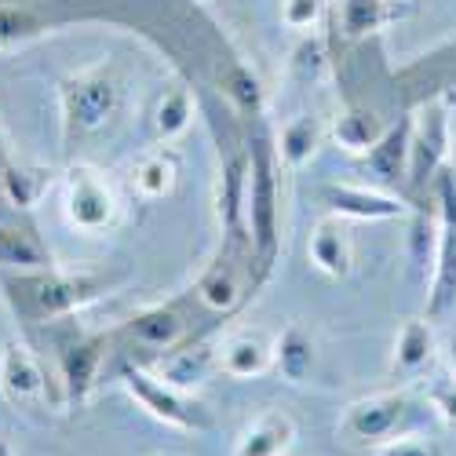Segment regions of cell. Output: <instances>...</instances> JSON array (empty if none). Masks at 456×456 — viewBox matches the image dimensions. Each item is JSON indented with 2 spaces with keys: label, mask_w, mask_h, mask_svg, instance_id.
<instances>
[{
  "label": "cell",
  "mask_w": 456,
  "mask_h": 456,
  "mask_svg": "<svg viewBox=\"0 0 456 456\" xmlns=\"http://www.w3.org/2000/svg\"><path fill=\"white\" fill-rule=\"evenodd\" d=\"M278 146L271 139L256 135L248 150V205H245V226L256 256V278L259 285L274 271V259L281 248V183H278Z\"/></svg>",
  "instance_id": "6da1fadb"
},
{
  "label": "cell",
  "mask_w": 456,
  "mask_h": 456,
  "mask_svg": "<svg viewBox=\"0 0 456 456\" xmlns=\"http://www.w3.org/2000/svg\"><path fill=\"white\" fill-rule=\"evenodd\" d=\"M125 81L110 62H99L92 69H81L59 85L62 102V125L66 135H99L121 110Z\"/></svg>",
  "instance_id": "7a4b0ae2"
},
{
  "label": "cell",
  "mask_w": 456,
  "mask_h": 456,
  "mask_svg": "<svg viewBox=\"0 0 456 456\" xmlns=\"http://www.w3.org/2000/svg\"><path fill=\"white\" fill-rule=\"evenodd\" d=\"M8 296L15 303V311L45 322V318H62L88 307L92 299L102 296L106 281L95 274H52V271H37L22 281H8Z\"/></svg>",
  "instance_id": "3957f363"
},
{
  "label": "cell",
  "mask_w": 456,
  "mask_h": 456,
  "mask_svg": "<svg viewBox=\"0 0 456 456\" xmlns=\"http://www.w3.org/2000/svg\"><path fill=\"white\" fill-rule=\"evenodd\" d=\"M121 384H125L128 398L146 416H154L158 424L175 428V431H186V435L212 431V412L205 409V402L194 398V391H179V387L168 384V379H161L158 372H146L139 365L121 372Z\"/></svg>",
  "instance_id": "277c9868"
},
{
  "label": "cell",
  "mask_w": 456,
  "mask_h": 456,
  "mask_svg": "<svg viewBox=\"0 0 456 456\" xmlns=\"http://www.w3.org/2000/svg\"><path fill=\"white\" fill-rule=\"evenodd\" d=\"M62 216L73 231L102 234L121 219V198L102 168L95 165H69L62 179Z\"/></svg>",
  "instance_id": "5b68a950"
},
{
  "label": "cell",
  "mask_w": 456,
  "mask_h": 456,
  "mask_svg": "<svg viewBox=\"0 0 456 456\" xmlns=\"http://www.w3.org/2000/svg\"><path fill=\"white\" fill-rule=\"evenodd\" d=\"M438 198V252L428 289V322L438 325L456 311V168H442L435 179Z\"/></svg>",
  "instance_id": "8992f818"
},
{
  "label": "cell",
  "mask_w": 456,
  "mask_h": 456,
  "mask_svg": "<svg viewBox=\"0 0 456 456\" xmlns=\"http://www.w3.org/2000/svg\"><path fill=\"white\" fill-rule=\"evenodd\" d=\"M416 420V402L405 391H379L369 398H358L344 409L339 420V435L354 445H384L398 435H409Z\"/></svg>",
  "instance_id": "52a82bcc"
},
{
  "label": "cell",
  "mask_w": 456,
  "mask_h": 456,
  "mask_svg": "<svg viewBox=\"0 0 456 456\" xmlns=\"http://www.w3.org/2000/svg\"><path fill=\"white\" fill-rule=\"evenodd\" d=\"M452 161V121L442 102L420 106L412 113V146H409V190L412 198H420L428 186H435L438 172Z\"/></svg>",
  "instance_id": "ba28073f"
},
{
  "label": "cell",
  "mask_w": 456,
  "mask_h": 456,
  "mask_svg": "<svg viewBox=\"0 0 456 456\" xmlns=\"http://www.w3.org/2000/svg\"><path fill=\"white\" fill-rule=\"evenodd\" d=\"M245 285L256 289V256H252V241L248 234H223V252L216 256V263L205 271L198 292L212 311H234L245 299Z\"/></svg>",
  "instance_id": "9c48e42d"
},
{
  "label": "cell",
  "mask_w": 456,
  "mask_h": 456,
  "mask_svg": "<svg viewBox=\"0 0 456 456\" xmlns=\"http://www.w3.org/2000/svg\"><path fill=\"white\" fill-rule=\"evenodd\" d=\"M318 201L325 205L329 216L336 219H358V223H384V219H402L409 205L384 190L369 186H351V183H322Z\"/></svg>",
  "instance_id": "30bf717a"
},
{
  "label": "cell",
  "mask_w": 456,
  "mask_h": 456,
  "mask_svg": "<svg viewBox=\"0 0 456 456\" xmlns=\"http://www.w3.org/2000/svg\"><path fill=\"white\" fill-rule=\"evenodd\" d=\"M0 391L15 405H33L48 395V372L26 344H8L0 351Z\"/></svg>",
  "instance_id": "8fae6325"
},
{
  "label": "cell",
  "mask_w": 456,
  "mask_h": 456,
  "mask_svg": "<svg viewBox=\"0 0 456 456\" xmlns=\"http://www.w3.org/2000/svg\"><path fill=\"white\" fill-rule=\"evenodd\" d=\"M219 369L234 379H256L274 369V339L263 329H238L219 344Z\"/></svg>",
  "instance_id": "7c38bea8"
},
{
  "label": "cell",
  "mask_w": 456,
  "mask_h": 456,
  "mask_svg": "<svg viewBox=\"0 0 456 456\" xmlns=\"http://www.w3.org/2000/svg\"><path fill=\"white\" fill-rule=\"evenodd\" d=\"M438 358V336L428 318H409L398 336H395V351H391V372L398 379H416L424 376Z\"/></svg>",
  "instance_id": "4fadbf2b"
},
{
  "label": "cell",
  "mask_w": 456,
  "mask_h": 456,
  "mask_svg": "<svg viewBox=\"0 0 456 456\" xmlns=\"http://www.w3.org/2000/svg\"><path fill=\"white\" fill-rule=\"evenodd\" d=\"M307 256L314 263V271H322L332 281H344L351 274V267H354V245H351L347 226L339 223L336 216L314 223L311 241H307Z\"/></svg>",
  "instance_id": "5bb4252c"
},
{
  "label": "cell",
  "mask_w": 456,
  "mask_h": 456,
  "mask_svg": "<svg viewBox=\"0 0 456 456\" xmlns=\"http://www.w3.org/2000/svg\"><path fill=\"white\" fill-rule=\"evenodd\" d=\"M219 369V347H212L208 339H198V344L175 347L161 358V379H168L179 391H198L201 384H208V376Z\"/></svg>",
  "instance_id": "9a60e30c"
},
{
  "label": "cell",
  "mask_w": 456,
  "mask_h": 456,
  "mask_svg": "<svg viewBox=\"0 0 456 456\" xmlns=\"http://www.w3.org/2000/svg\"><path fill=\"white\" fill-rule=\"evenodd\" d=\"M409 146H412V113L398 125H387V132L379 135V142L365 154V168L376 183H405L409 175Z\"/></svg>",
  "instance_id": "2e32d148"
},
{
  "label": "cell",
  "mask_w": 456,
  "mask_h": 456,
  "mask_svg": "<svg viewBox=\"0 0 456 456\" xmlns=\"http://www.w3.org/2000/svg\"><path fill=\"white\" fill-rule=\"evenodd\" d=\"M292 445H296V420L281 409H271L256 416L241 431L234 456H289Z\"/></svg>",
  "instance_id": "e0dca14e"
},
{
  "label": "cell",
  "mask_w": 456,
  "mask_h": 456,
  "mask_svg": "<svg viewBox=\"0 0 456 456\" xmlns=\"http://www.w3.org/2000/svg\"><path fill=\"white\" fill-rule=\"evenodd\" d=\"M132 186H135V194L142 201H165L175 194V186H179V158H175V150L168 146H158V150H150V154H142L132 168Z\"/></svg>",
  "instance_id": "ac0fdd59"
},
{
  "label": "cell",
  "mask_w": 456,
  "mask_h": 456,
  "mask_svg": "<svg viewBox=\"0 0 456 456\" xmlns=\"http://www.w3.org/2000/svg\"><path fill=\"white\" fill-rule=\"evenodd\" d=\"M219 223H223V234H248L245 226V205H248V154H238L223 165L219 175Z\"/></svg>",
  "instance_id": "d6986e66"
},
{
  "label": "cell",
  "mask_w": 456,
  "mask_h": 456,
  "mask_svg": "<svg viewBox=\"0 0 456 456\" xmlns=\"http://www.w3.org/2000/svg\"><path fill=\"white\" fill-rule=\"evenodd\" d=\"M322 139H325V125H322L318 113H296V118L278 135V158H281V165L292 168V172L307 168L314 161V154H318Z\"/></svg>",
  "instance_id": "ffe728a7"
},
{
  "label": "cell",
  "mask_w": 456,
  "mask_h": 456,
  "mask_svg": "<svg viewBox=\"0 0 456 456\" xmlns=\"http://www.w3.org/2000/svg\"><path fill=\"white\" fill-rule=\"evenodd\" d=\"M62 362V391L69 402H85L95 387V376H99V362H102V351L92 339H73V344L62 347L59 354Z\"/></svg>",
  "instance_id": "44dd1931"
},
{
  "label": "cell",
  "mask_w": 456,
  "mask_h": 456,
  "mask_svg": "<svg viewBox=\"0 0 456 456\" xmlns=\"http://www.w3.org/2000/svg\"><path fill=\"white\" fill-rule=\"evenodd\" d=\"M384 132H387V121L379 118L376 110H369V106H351V110H344L332 121L336 146L347 150V154H362V158L379 142V135H384Z\"/></svg>",
  "instance_id": "7402d4cb"
},
{
  "label": "cell",
  "mask_w": 456,
  "mask_h": 456,
  "mask_svg": "<svg viewBox=\"0 0 456 456\" xmlns=\"http://www.w3.org/2000/svg\"><path fill=\"white\" fill-rule=\"evenodd\" d=\"M132 339L146 351H172L179 347V339L186 332V322L175 307H150L132 318Z\"/></svg>",
  "instance_id": "603a6c76"
},
{
  "label": "cell",
  "mask_w": 456,
  "mask_h": 456,
  "mask_svg": "<svg viewBox=\"0 0 456 456\" xmlns=\"http://www.w3.org/2000/svg\"><path fill=\"white\" fill-rule=\"evenodd\" d=\"M52 186V172L41 165H22V161H4L0 165V194L15 208H33Z\"/></svg>",
  "instance_id": "cb8c5ba5"
},
{
  "label": "cell",
  "mask_w": 456,
  "mask_h": 456,
  "mask_svg": "<svg viewBox=\"0 0 456 456\" xmlns=\"http://www.w3.org/2000/svg\"><path fill=\"white\" fill-rule=\"evenodd\" d=\"M0 267L19 274H37V271H52V256L29 231L0 223Z\"/></svg>",
  "instance_id": "d4e9b609"
},
{
  "label": "cell",
  "mask_w": 456,
  "mask_h": 456,
  "mask_svg": "<svg viewBox=\"0 0 456 456\" xmlns=\"http://www.w3.org/2000/svg\"><path fill=\"white\" fill-rule=\"evenodd\" d=\"M274 369L289 379V384H303L314 372V339L289 325L278 339H274Z\"/></svg>",
  "instance_id": "484cf974"
},
{
  "label": "cell",
  "mask_w": 456,
  "mask_h": 456,
  "mask_svg": "<svg viewBox=\"0 0 456 456\" xmlns=\"http://www.w3.org/2000/svg\"><path fill=\"white\" fill-rule=\"evenodd\" d=\"M194 92L183 88V85H172L161 99H158V110H154V135L161 142H172L179 139L190 125H194Z\"/></svg>",
  "instance_id": "4316f807"
},
{
  "label": "cell",
  "mask_w": 456,
  "mask_h": 456,
  "mask_svg": "<svg viewBox=\"0 0 456 456\" xmlns=\"http://www.w3.org/2000/svg\"><path fill=\"white\" fill-rule=\"evenodd\" d=\"M435 252H438V212L416 208L412 226H409V259H412L416 274H420L424 281L435 271Z\"/></svg>",
  "instance_id": "83f0119b"
},
{
  "label": "cell",
  "mask_w": 456,
  "mask_h": 456,
  "mask_svg": "<svg viewBox=\"0 0 456 456\" xmlns=\"http://www.w3.org/2000/svg\"><path fill=\"white\" fill-rule=\"evenodd\" d=\"M387 19V0H344V8H339V26L347 37H369Z\"/></svg>",
  "instance_id": "f1b7e54d"
},
{
  "label": "cell",
  "mask_w": 456,
  "mask_h": 456,
  "mask_svg": "<svg viewBox=\"0 0 456 456\" xmlns=\"http://www.w3.org/2000/svg\"><path fill=\"white\" fill-rule=\"evenodd\" d=\"M289 69H292V77L303 81V85H314L325 77V69H329V52H325V41L314 33H307L303 41L292 48V59H289Z\"/></svg>",
  "instance_id": "f546056e"
},
{
  "label": "cell",
  "mask_w": 456,
  "mask_h": 456,
  "mask_svg": "<svg viewBox=\"0 0 456 456\" xmlns=\"http://www.w3.org/2000/svg\"><path fill=\"white\" fill-rule=\"evenodd\" d=\"M424 402L431 405V412L438 416V420H445L449 428H456V372L452 369H442V372H431L428 376Z\"/></svg>",
  "instance_id": "4dcf8cb0"
},
{
  "label": "cell",
  "mask_w": 456,
  "mask_h": 456,
  "mask_svg": "<svg viewBox=\"0 0 456 456\" xmlns=\"http://www.w3.org/2000/svg\"><path fill=\"white\" fill-rule=\"evenodd\" d=\"M37 29H41V19H37L29 8L0 4V48L26 41V37H33Z\"/></svg>",
  "instance_id": "1f68e13d"
},
{
  "label": "cell",
  "mask_w": 456,
  "mask_h": 456,
  "mask_svg": "<svg viewBox=\"0 0 456 456\" xmlns=\"http://www.w3.org/2000/svg\"><path fill=\"white\" fill-rule=\"evenodd\" d=\"M372 452H376V456H445V449H442L435 438L416 435V431L398 435V438H391V442H384V445H376Z\"/></svg>",
  "instance_id": "d6a6232c"
},
{
  "label": "cell",
  "mask_w": 456,
  "mask_h": 456,
  "mask_svg": "<svg viewBox=\"0 0 456 456\" xmlns=\"http://www.w3.org/2000/svg\"><path fill=\"white\" fill-rule=\"evenodd\" d=\"M322 12L325 0H281V22L299 33H311L322 22Z\"/></svg>",
  "instance_id": "836d02e7"
},
{
  "label": "cell",
  "mask_w": 456,
  "mask_h": 456,
  "mask_svg": "<svg viewBox=\"0 0 456 456\" xmlns=\"http://www.w3.org/2000/svg\"><path fill=\"white\" fill-rule=\"evenodd\" d=\"M226 95H231L241 110H259V85H256V77H252V73L245 69V66H234L231 73H226Z\"/></svg>",
  "instance_id": "e575fe53"
},
{
  "label": "cell",
  "mask_w": 456,
  "mask_h": 456,
  "mask_svg": "<svg viewBox=\"0 0 456 456\" xmlns=\"http://www.w3.org/2000/svg\"><path fill=\"white\" fill-rule=\"evenodd\" d=\"M445 358H449V369L456 372V336H449V344H445Z\"/></svg>",
  "instance_id": "d590c367"
},
{
  "label": "cell",
  "mask_w": 456,
  "mask_h": 456,
  "mask_svg": "<svg viewBox=\"0 0 456 456\" xmlns=\"http://www.w3.org/2000/svg\"><path fill=\"white\" fill-rule=\"evenodd\" d=\"M0 456H15V449H12V442H8V438H0Z\"/></svg>",
  "instance_id": "8d00e7d4"
},
{
  "label": "cell",
  "mask_w": 456,
  "mask_h": 456,
  "mask_svg": "<svg viewBox=\"0 0 456 456\" xmlns=\"http://www.w3.org/2000/svg\"><path fill=\"white\" fill-rule=\"evenodd\" d=\"M452 168H456V139H452Z\"/></svg>",
  "instance_id": "74e56055"
},
{
  "label": "cell",
  "mask_w": 456,
  "mask_h": 456,
  "mask_svg": "<svg viewBox=\"0 0 456 456\" xmlns=\"http://www.w3.org/2000/svg\"><path fill=\"white\" fill-rule=\"evenodd\" d=\"M154 456H175V452H154Z\"/></svg>",
  "instance_id": "f35d334b"
}]
</instances>
